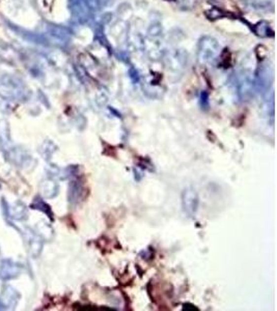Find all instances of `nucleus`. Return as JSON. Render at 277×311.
Instances as JSON below:
<instances>
[{
  "mask_svg": "<svg viewBox=\"0 0 277 311\" xmlns=\"http://www.w3.org/2000/svg\"><path fill=\"white\" fill-rule=\"evenodd\" d=\"M29 97V89L21 78L13 74L0 73V98L7 101L22 102Z\"/></svg>",
  "mask_w": 277,
  "mask_h": 311,
  "instance_id": "obj_1",
  "label": "nucleus"
},
{
  "mask_svg": "<svg viewBox=\"0 0 277 311\" xmlns=\"http://www.w3.org/2000/svg\"><path fill=\"white\" fill-rule=\"evenodd\" d=\"M220 53L221 47L216 38L210 35H204L200 38L197 44V58L201 64H212L219 58Z\"/></svg>",
  "mask_w": 277,
  "mask_h": 311,
  "instance_id": "obj_2",
  "label": "nucleus"
},
{
  "mask_svg": "<svg viewBox=\"0 0 277 311\" xmlns=\"http://www.w3.org/2000/svg\"><path fill=\"white\" fill-rule=\"evenodd\" d=\"M2 153L7 161L18 168L25 169L33 163V157L29 155L25 148L20 145L12 144Z\"/></svg>",
  "mask_w": 277,
  "mask_h": 311,
  "instance_id": "obj_3",
  "label": "nucleus"
},
{
  "mask_svg": "<svg viewBox=\"0 0 277 311\" xmlns=\"http://www.w3.org/2000/svg\"><path fill=\"white\" fill-rule=\"evenodd\" d=\"M20 293L12 285L0 284V310L14 309L20 301Z\"/></svg>",
  "mask_w": 277,
  "mask_h": 311,
  "instance_id": "obj_4",
  "label": "nucleus"
},
{
  "mask_svg": "<svg viewBox=\"0 0 277 311\" xmlns=\"http://www.w3.org/2000/svg\"><path fill=\"white\" fill-rule=\"evenodd\" d=\"M22 271V265L15 262L14 259H1V263H0V279H1L2 281H8V280L16 279L21 275Z\"/></svg>",
  "mask_w": 277,
  "mask_h": 311,
  "instance_id": "obj_5",
  "label": "nucleus"
},
{
  "mask_svg": "<svg viewBox=\"0 0 277 311\" xmlns=\"http://www.w3.org/2000/svg\"><path fill=\"white\" fill-rule=\"evenodd\" d=\"M2 208L5 216L14 221H23L27 218V207L20 200L7 203L4 198H2Z\"/></svg>",
  "mask_w": 277,
  "mask_h": 311,
  "instance_id": "obj_6",
  "label": "nucleus"
},
{
  "mask_svg": "<svg viewBox=\"0 0 277 311\" xmlns=\"http://www.w3.org/2000/svg\"><path fill=\"white\" fill-rule=\"evenodd\" d=\"M69 7H70L73 18H75L79 23H86L88 21L92 13L88 11L82 0H69Z\"/></svg>",
  "mask_w": 277,
  "mask_h": 311,
  "instance_id": "obj_7",
  "label": "nucleus"
},
{
  "mask_svg": "<svg viewBox=\"0 0 277 311\" xmlns=\"http://www.w3.org/2000/svg\"><path fill=\"white\" fill-rule=\"evenodd\" d=\"M48 34L51 35V37L55 41H57V43H59V45H66L70 41L71 37V33L69 30L64 27V26H58V25H48Z\"/></svg>",
  "mask_w": 277,
  "mask_h": 311,
  "instance_id": "obj_8",
  "label": "nucleus"
},
{
  "mask_svg": "<svg viewBox=\"0 0 277 311\" xmlns=\"http://www.w3.org/2000/svg\"><path fill=\"white\" fill-rule=\"evenodd\" d=\"M210 3L225 16L237 17L239 15V9L233 0H210Z\"/></svg>",
  "mask_w": 277,
  "mask_h": 311,
  "instance_id": "obj_9",
  "label": "nucleus"
},
{
  "mask_svg": "<svg viewBox=\"0 0 277 311\" xmlns=\"http://www.w3.org/2000/svg\"><path fill=\"white\" fill-rule=\"evenodd\" d=\"M0 59L7 64H16L20 56L15 48L3 41H0Z\"/></svg>",
  "mask_w": 277,
  "mask_h": 311,
  "instance_id": "obj_10",
  "label": "nucleus"
},
{
  "mask_svg": "<svg viewBox=\"0 0 277 311\" xmlns=\"http://www.w3.org/2000/svg\"><path fill=\"white\" fill-rule=\"evenodd\" d=\"M22 234L24 237V242L26 244L28 252L35 257L37 256L39 254V251H41V246H39V242L36 241L34 233L31 229H25V232Z\"/></svg>",
  "mask_w": 277,
  "mask_h": 311,
  "instance_id": "obj_11",
  "label": "nucleus"
},
{
  "mask_svg": "<svg viewBox=\"0 0 277 311\" xmlns=\"http://www.w3.org/2000/svg\"><path fill=\"white\" fill-rule=\"evenodd\" d=\"M9 27L14 30L16 35H18L19 36H21L23 39H26V41H28V42L35 43V44H47V39L42 35L29 33V32H27V30H24V29L20 28L16 25H13V24L9 25Z\"/></svg>",
  "mask_w": 277,
  "mask_h": 311,
  "instance_id": "obj_12",
  "label": "nucleus"
},
{
  "mask_svg": "<svg viewBox=\"0 0 277 311\" xmlns=\"http://www.w3.org/2000/svg\"><path fill=\"white\" fill-rule=\"evenodd\" d=\"M12 139L11 133H9V125L5 119L0 120V148L1 152L5 150L8 146H11Z\"/></svg>",
  "mask_w": 277,
  "mask_h": 311,
  "instance_id": "obj_13",
  "label": "nucleus"
},
{
  "mask_svg": "<svg viewBox=\"0 0 277 311\" xmlns=\"http://www.w3.org/2000/svg\"><path fill=\"white\" fill-rule=\"evenodd\" d=\"M251 30L255 35H258L260 37L274 36V32L270 23L268 21H265V20H262V21L252 25Z\"/></svg>",
  "mask_w": 277,
  "mask_h": 311,
  "instance_id": "obj_14",
  "label": "nucleus"
},
{
  "mask_svg": "<svg viewBox=\"0 0 277 311\" xmlns=\"http://www.w3.org/2000/svg\"><path fill=\"white\" fill-rule=\"evenodd\" d=\"M162 25L159 21H154L151 23V25L148 26L147 28V36L146 38H150V39H157V41H159V38L161 37L162 35Z\"/></svg>",
  "mask_w": 277,
  "mask_h": 311,
  "instance_id": "obj_15",
  "label": "nucleus"
},
{
  "mask_svg": "<svg viewBox=\"0 0 277 311\" xmlns=\"http://www.w3.org/2000/svg\"><path fill=\"white\" fill-rule=\"evenodd\" d=\"M243 2H245V4L248 7L255 9V11L268 9V3L265 1H261V0H243Z\"/></svg>",
  "mask_w": 277,
  "mask_h": 311,
  "instance_id": "obj_16",
  "label": "nucleus"
},
{
  "mask_svg": "<svg viewBox=\"0 0 277 311\" xmlns=\"http://www.w3.org/2000/svg\"><path fill=\"white\" fill-rule=\"evenodd\" d=\"M205 14H206V17L209 19L210 21H216V20L226 17L221 11H219L218 8H216L214 6L210 9H208V11H206Z\"/></svg>",
  "mask_w": 277,
  "mask_h": 311,
  "instance_id": "obj_17",
  "label": "nucleus"
},
{
  "mask_svg": "<svg viewBox=\"0 0 277 311\" xmlns=\"http://www.w3.org/2000/svg\"><path fill=\"white\" fill-rule=\"evenodd\" d=\"M82 1L84 2L86 7L88 8V11H90L92 14L100 12L101 3H102L101 0H82Z\"/></svg>",
  "mask_w": 277,
  "mask_h": 311,
  "instance_id": "obj_18",
  "label": "nucleus"
},
{
  "mask_svg": "<svg viewBox=\"0 0 277 311\" xmlns=\"http://www.w3.org/2000/svg\"><path fill=\"white\" fill-rule=\"evenodd\" d=\"M1 259H2L1 258V251H0V263H1Z\"/></svg>",
  "mask_w": 277,
  "mask_h": 311,
  "instance_id": "obj_19",
  "label": "nucleus"
},
{
  "mask_svg": "<svg viewBox=\"0 0 277 311\" xmlns=\"http://www.w3.org/2000/svg\"><path fill=\"white\" fill-rule=\"evenodd\" d=\"M167 1H174V0H167Z\"/></svg>",
  "mask_w": 277,
  "mask_h": 311,
  "instance_id": "obj_20",
  "label": "nucleus"
}]
</instances>
